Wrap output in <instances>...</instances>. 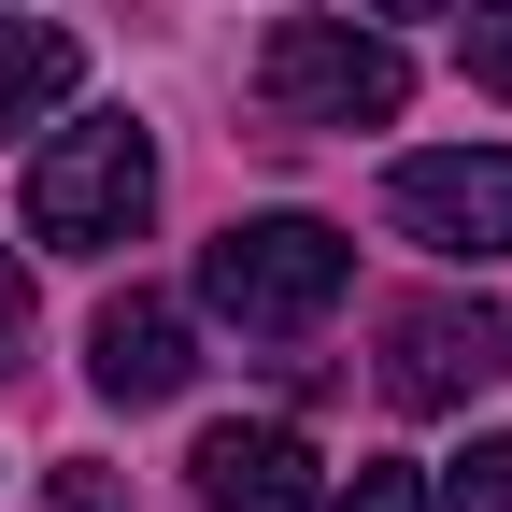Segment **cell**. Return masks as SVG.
<instances>
[{
  "label": "cell",
  "instance_id": "52a82bcc",
  "mask_svg": "<svg viewBox=\"0 0 512 512\" xmlns=\"http://www.w3.org/2000/svg\"><path fill=\"white\" fill-rule=\"evenodd\" d=\"M185 370H200V342H185V313L171 299H100V328H86V384L114 413H157V399H185Z\"/></svg>",
  "mask_w": 512,
  "mask_h": 512
},
{
  "label": "cell",
  "instance_id": "9c48e42d",
  "mask_svg": "<svg viewBox=\"0 0 512 512\" xmlns=\"http://www.w3.org/2000/svg\"><path fill=\"white\" fill-rule=\"evenodd\" d=\"M441 512H512V427H498V441H470V456L441 470Z\"/></svg>",
  "mask_w": 512,
  "mask_h": 512
},
{
  "label": "cell",
  "instance_id": "3957f363",
  "mask_svg": "<svg viewBox=\"0 0 512 512\" xmlns=\"http://www.w3.org/2000/svg\"><path fill=\"white\" fill-rule=\"evenodd\" d=\"M256 100H271L285 128H384L413 100V72H399V43L356 29V15H285L271 43H256Z\"/></svg>",
  "mask_w": 512,
  "mask_h": 512
},
{
  "label": "cell",
  "instance_id": "6da1fadb",
  "mask_svg": "<svg viewBox=\"0 0 512 512\" xmlns=\"http://www.w3.org/2000/svg\"><path fill=\"white\" fill-rule=\"evenodd\" d=\"M15 214H29V242H57V256H114L128 228L157 214V143H143V114L57 128V143L29 157V185H15Z\"/></svg>",
  "mask_w": 512,
  "mask_h": 512
},
{
  "label": "cell",
  "instance_id": "4fadbf2b",
  "mask_svg": "<svg viewBox=\"0 0 512 512\" xmlns=\"http://www.w3.org/2000/svg\"><path fill=\"white\" fill-rule=\"evenodd\" d=\"M57 512H128V484H114V470H86V456H72V470H57Z\"/></svg>",
  "mask_w": 512,
  "mask_h": 512
},
{
  "label": "cell",
  "instance_id": "30bf717a",
  "mask_svg": "<svg viewBox=\"0 0 512 512\" xmlns=\"http://www.w3.org/2000/svg\"><path fill=\"white\" fill-rule=\"evenodd\" d=\"M313 512H441L399 456H356V484H328V498H313Z\"/></svg>",
  "mask_w": 512,
  "mask_h": 512
},
{
  "label": "cell",
  "instance_id": "277c9868",
  "mask_svg": "<svg viewBox=\"0 0 512 512\" xmlns=\"http://www.w3.org/2000/svg\"><path fill=\"white\" fill-rule=\"evenodd\" d=\"M384 214L427 256H512V143H441L384 171Z\"/></svg>",
  "mask_w": 512,
  "mask_h": 512
},
{
  "label": "cell",
  "instance_id": "7c38bea8",
  "mask_svg": "<svg viewBox=\"0 0 512 512\" xmlns=\"http://www.w3.org/2000/svg\"><path fill=\"white\" fill-rule=\"evenodd\" d=\"M15 356H29V271H15V242H0V384H15Z\"/></svg>",
  "mask_w": 512,
  "mask_h": 512
},
{
  "label": "cell",
  "instance_id": "8992f818",
  "mask_svg": "<svg viewBox=\"0 0 512 512\" xmlns=\"http://www.w3.org/2000/svg\"><path fill=\"white\" fill-rule=\"evenodd\" d=\"M200 512H313L328 484H313V441L299 427H271V413H228V427H200Z\"/></svg>",
  "mask_w": 512,
  "mask_h": 512
},
{
  "label": "cell",
  "instance_id": "5b68a950",
  "mask_svg": "<svg viewBox=\"0 0 512 512\" xmlns=\"http://www.w3.org/2000/svg\"><path fill=\"white\" fill-rule=\"evenodd\" d=\"M498 370H512V313L498 299H413V313H384V399L399 413H456Z\"/></svg>",
  "mask_w": 512,
  "mask_h": 512
},
{
  "label": "cell",
  "instance_id": "8fae6325",
  "mask_svg": "<svg viewBox=\"0 0 512 512\" xmlns=\"http://www.w3.org/2000/svg\"><path fill=\"white\" fill-rule=\"evenodd\" d=\"M470 86L512 100V0H484V15H470Z\"/></svg>",
  "mask_w": 512,
  "mask_h": 512
},
{
  "label": "cell",
  "instance_id": "7a4b0ae2",
  "mask_svg": "<svg viewBox=\"0 0 512 512\" xmlns=\"http://www.w3.org/2000/svg\"><path fill=\"white\" fill-rule=\"evenodd\" d=\"M342 285H356V242H342L328 214H242V228L200 256V313H228L242 342H299Z\"/></svg>",
  "mask_w": 512,
  "mask_h": 512
},
{
  "label": "cell",
  "instance_id": "5bb4252c",
  "mask_svg": "<svg viewBox=\"0 0 512 512\" xmlns=\"http://www.w3.org/2000/svg\"><path fill=\"white\" fill-rule=\"evenodd\" d=\"M356 15H441V0H356Z\"/></svg>",
  "mask_w": 512,
  "mask_h": 512
},
{
  "label": "cell",
  "instance_id": "ba28073f",
  "mask_svg": "<svg viewBox=\"0 0 512 512\" xmlns=\"http://www.w3.org/2000/svg\"><path fill=\"white\" fill-rule=\"evenodd\" d=\"M57 100H72V29L0 15V128H43Z\"/></svg>",
  "mask_w": 512,
  "mask_h": 512
}]
</instances>
